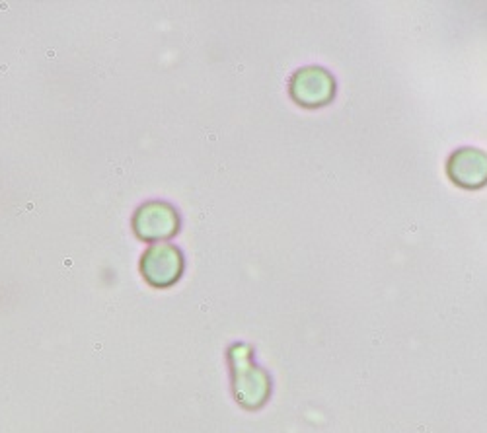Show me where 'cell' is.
Masks as SVG:
<instances>
[{
  "mask_svg": "<svg viewBox=\"0 0 487 433\" xmlns=\"http://www.w3.org/2000/svg\"><path fill=\"white\" fill-rule=\"evenodd\" d=\"M133 228L138 239L156 244L180 230V215L166 201H148L136 209Z\"/></svg>",
  "mask_w": 487,
  "mask_h": 433,
  "instance_id": "obj_1",
  "label": "cell"
},
{
  "mask_svg": "<svg viewBox=\"0 0 487 433\" xmlns=\"http://www.w3.org/2000/svg\"><path fill=\"white\" fill-rule=\"evenodd\" d=\"M141 272L150 285L170 287L183 272V254L168 242L150 244L141 258Z\"/></svg>",
  "mask_w": 487,
  "mask_h": 433,
  "instance_id": "obj_2",
  "label": "cell"
}]
</instances>
